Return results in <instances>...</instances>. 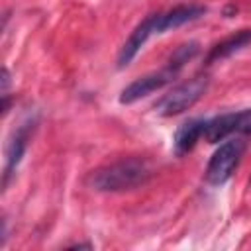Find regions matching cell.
<instances>
[{
	"label": "cell",
	"mask_w": 251,
	"mask_h": 251,
	"mask_svg": "<svg viewBox=\"0 0 251 251\" xmlns=\"http://www.w3.org/2000/svg\"><path fill=\"white\" fill-rule=\"evenodd\" d=\"M149 176L151 167L147 165V161L129 157L92 171L88 176V184L96 192H126L145 184Z\"/></svg>",
	"instance_id": "cell-1"
},
{
	"label": "cell",
	"mask_w": 251,
	"mask_h": 251,
	"mask_svg": "<svg viewBox=\"0 0 251 251\" xmlns=\"http://www.w3.org/2000/svg\"><path fill=\"white\" fill-rule=\"evenodd\" d=\"M208 84H210V80L206 75H196V76L188 78L186 82L176 84L163 98H159V102L155 104V112L163 118H173V116H178V114L190 110L206 94Z\"/></svg>",
	"instance_id": "cell-2"
},
{
	"label": "cell",
	"mask_w": 251,
	"mask_h": 251,
	"mask_svg": "<svg viewBox=\"0 0 251 251\" xmlns=\"http://www.w3.org/2000/svg\"><path fill=\"white\" fill-rule=\"evenodd\" d=\"M243 149H245V143L241 139H229V141H224L216 151L214 155L210 157L208 161V167H206V180L214 186H220L224 182H227L231 178V175L235 173L239 161H241V155H243Z\"/></svg>",
	"instance_id": "cell-3"
},
{
	"label": "cell",
	"mask_w": 251,
	"mask_h": 251,
	"mask_svg": "<svg viewBox=\"0 0 251 251\" xmlns=\"http://www.w3.org/2000/svg\"><path fill=\"white\" fill-rule=\"evenodd\" d=\"M231 133H251V108L241 112L220 114L206 122L204 137L208 143H220Z\"/></svg>",
	"instance_id": "cell-4"
},
{
	"label": "cell",
	"mask_w": 251,
	"mask_h": 251,
	"mask_svg": "<svg viewBox=\"0 0 251 251\" xmlns=\"http://www.w3.org/2000/svg\"><path fill=\"white\" fill-rule=\"evenodd\" d=\"M37 126V118H27L25 122H22L10 135L8 143H6V163H4V178H2V184L8 186L10 178L14 176L18 165L22 163L24 155H25V149H27V141H29V135L33 133Z\"/></svg>",
	"instance_id": "cell-5"
},
{
	"label": "cell",
	"mask_w": 251,
	"mask_h": 251,
	"mask_svg": "<svg viewBox=\"0 0 251 251\" xmlns=\"http://www.w3.org/2000/svg\"><path fill=\"white\" fill-rule=\"evenodd\" d=\"M175 76H176V73H173L167 65H165L161 71L143 75V76L135 78L133 82H129V84L122 90V94H120V104H133V102H137V100L149 96L151 92L161 90L163 86H167L169 82H173Z\"/></svg>",
	"instance_id": "cell-6"
},
{
	"label": "cell",
	"mask_w": 251,
	"mask_h": 251,
	"mask_svg": "<svg viewBox=\"0 0 251 251\" xmlns=\"http://www.w3.org/2000/svg\"><path fill=\"white\" fill-rule=\"evenodd\" d=\"M153 33H157V14H149L145 20H141L133 27V31L129 33V37L126 39V43L122 45V49L118 53V61H116L118 63V69L127 67L135 59V55L141 51V47L147 43V39Z\"/></svg>",
	"instance_id": "cell-7"
},
{
	"label": "cell",
	"mask_w": 251,
	"mask_h": 251,
	"mask_svg": "<svg viewBox=\"0 0 251 251\" xmlns=\"http://www.w3.org/2000/svg\"><path fill=\"white\" fill-rule=\"evenodd\" d=\"M206 14V6L202 4H178L167 12L157 14V33H165L169 29L180 27L188 22H194Z\"/></svg>",
	"instance_id": "cell-8"
},
{
	"label": "cell",
	"mask_w": 251,
	"mask_h": 251,
	"mask_svg": "<svg viewBox=\"0 0 251 251\" xmlns=\"http://www.w3.org/2000/svg\"><path fill=\"white\" fill-rule=\"evenodd\" d=\"M206 122L208 120H202V118H192L184 124H180L175 131V137H173V151L175 155L182 157L186 155L188 151L194 149L196 141L204 135V129H206Z\"/></svg>",
	"instance_id": "cell-9"
},
{
	"label": "cell",
	"mask_w": 251,
	"mask_h": 251,
	"mask_svg": "<svg viewBox=\"0 0 251 251\" xmlns=\"http://www.w3.org/2000/svg\"><path fill=\"white\" fill-rule=\"evenodd\" d=\"M247 45H251V27H249V29H239L237 33H233V35L222 39L220 43H216V45L208 51L206 63L210 65V63H214V61L226 59V57H229V55H233V53L245 49Z\"/></svg>",
	"instance_id": "cell-10"
},
{
	"label": "cell",
	"mask_w": 251,
	"mask_h": 251,
	"mask_svg": "<svg viewBox=\"0 0 251 251\" xmlns=\"http://www.w3.org/2000/svg\"><path fill=\"white\" fill-rule=\"evenodd\" d=\"M198 51H200V45H198L196 41H186V43L178 45V47L173 51V55H171L169 61H167V67H169L173 73L178 75L180 69H182L190 59H194Z\"/></svg>",
	"instance_id": "cell-11"
},
{
	"label": "cell",
	"mask_w": 251,
	"mask_h": 251,
	"mask_svg": "<svg viewBox=\"0 0 251 251\" xmlns=\"http://www.w3.org/2000/svg\"><path fill=\"white\" fill-rule=\"evenodd\" d=\"M8 84H10V73L4 67L2 69V94H8Z\"/></svg>",
	"instance_id": "cell-12"
},
{
	"label": "cell",
	"mask_w": 251,
	"mask_h": 251,
	"mask_svg": "<svg viewBox=\"0 0 251 251\" xmlns=\"http://www.w3.org/2000/svg\"><path fill=\"white\" fill-rule=\"evenodd\" d=\"M82 247H88V249H90L92 245H90V243H76V245H73V249H82Z\"/></svg>",
	"instance_id": "cell-13"
}]
</instances>
